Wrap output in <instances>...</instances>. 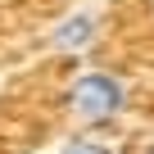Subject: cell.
<instances>
[{"label":"cell","instance_id":"cell-1","mask_svg":"<svg viewBox=\"0 0 154 154\" xmlns=\"http://www.w3.org/2000/svg\"><path fill=\"white\" fill-rule=\"evenodd\" d=\"M72 109L86 122H104L122 109V82L109 72H82L72 82Z\"/></svg>","mask_w":154,"mask_h":154},{"label":"cell","instance_id":"cell-2","mask_svg":"<svg viewBox=\"0 0 154 154\" xmlns=\"http://www.w3.org/2000/svg\"><path fill=\"white\" fill-rule=\"evenodd\" d=\"M91 36H95V18L77 14L54 32V50H82V45H91Z\"/></svg>","mask_w":154,"mask_h":154},{"label":"cell","instance_id":"cell-3","mask_svg":"<svg viewBox=\"0 0 154 154\" xmlns=\"http://www.w3.org/2000/svg\"><path fill=\"white\" fill-rule=\"evenodd\" d=\"M63 154H113L109 145H100V140H68L63 145Z\"/></svg>","mask_w":154,"mask_h":154},{"label":"cell","instance_id":"cell-4","mask_svg":"<svg viewBox=\"0 0 154 154\" xmlns=\"http://www.w3.org/2000/svg\"><path fill=\"white\" fill-rule=\"evenodd\" d=\"M149 154H154V149H149Z\"/></svg>","mask_w":154,"mask_h":154}]
</instances>
